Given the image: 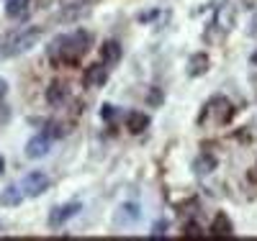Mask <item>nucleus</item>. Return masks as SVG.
I'll return each mask as SVG.
<instances>
[{"instance_id": "nucleus-1", "label": "nucleus", "mask_w": 257, "mask_h": 241, "mask_svg": "<svg viewBox=\"0 0 257 241\" xmlns=\"http://www.w3.org/2000/svg\"><path fill=\"white\" fill-rule=\"evenodd\" d=\"M90 41L93 36L88 31H75L70 36H57L52 44H49V49L47 54L54 59V62H77L85 52L90 49Z\"/></svg>"}, {"instance_id": "nucleus-2", "label": "nucleus", "mask_w": 257, "mask_h": 241, "mask_svg": "<svg viewBox=\"0 0 257 241\" xmlns=\"http://www.w3.org/2000/svg\"><path fill=\"white\" fill-rule=\"evenodd\" d=\"M41 36H44V29H39V26L21 29V31H16L13 36L6 39V44H3V49H0V54H3L6 59H13V57H18V54L29 52L31 47H36V41H39Z\"/></svg>"}, {"instance_id": "nucleus-3", "label": "nucleus", "mask_w": 257, "mask_h": 241, "mask_svg": "<svg viewBox=\"0 0 257 241\" xmlns=\"http://www.w3.org/2000/svg\"><path fill=\"white\" fill-rule=\"evenodd\" d=\"M21 190H24V195H29V198H39V195H44L49 190V177L44 172H29L24 180H21Z\"/></svg>"}, {"instance_id": "nucleus-4", "label": "nucleus", "mask_w": 257, "mask_h": 241, "mask_svg": "<svg viewBox=\"0 0 257 241\" xmlns=\"http://www.w3.org/2000/svg\"><path fill=\"white\" fill-rule=\"evenodd\" d=\"M80 203H67V205H57V208H52V213H49V226L52 228H59V226H64L70 221V218H75L77 213H80Z\"/></svg>"}, {"instance_id": "nucleus-5", "label": "nucleus", "mask_w": 257, "mask_h": 241, "mask_svg": "<svg viewBox=\"0 0 257 241\" xmlns=\"http://www.w3.org/2000/svg\"><path fill=\"white\" fill-rule=\"evenodd\" d=\"M49 146H52V139H49L47 134H39V136H34V139L26 144V157H29V159L47 157V154H49Z\"/></svg>"}, {"instance_id": "nucleus-6", "label": "nucleus", "mask_w": 257, "mask_h": 241, "mask_svg": "<svg viewBox=\"0 0 257 241\" xmlns=\"http://www.w3.org/2000/svg\"><path fill=\"white\" fill-rule=\"evenodd\" d=\"M234 24H237V11H234L229 3H221L216 8V18H213V26L221 31H231Z\"/></svg>"}, {"instance_id": "nucleus-7", "label": "nucleus", "mask_w": 257, "mask_h": 241, "mask_svg": "<svg viewBox=\"0 0 257 241\" xmlns=\"http://www.w3.org/2000/svg\"><path fill=\"white\" fill-rule=\"evenodd\" d=\"M108 80V64H90L85 70V85L88 87H103Z\"/></svg>"}, {"instance_id": "nucleus-8", "label": "nucleus", "mask_w": 257, "mask_h": 241, "mask_svg": "<svg viewBox=\"0 0 257 241\" xmlns=\"http://www.w3.org/2000/svg\"><path fill=\"white\" fill-rule=\"evenodd\" d=\"M208 231H211L213 238H231L234 236V226H231L226 213H216V218H213V223H211Z\"/></svg>"}, {"instance_id": "nucleus-9", "label": "nucleus", "mask_w": 257, "mask_h": 241, "mask_svg": "<svg viewBox=\"0 0 257 241\" xmlns=\"http://www.w3.org/2000/svg\"><path fill=\"white\" fill-rule=\"evenodd\" d=\"M206 108H208V111H211L213 116H216V121H219V123H226V121L234 116V108H231V103H229L226 98H213Z\"/></svg>"}, {"instance_id": "nucleus-10", "label": "nucleus", "mask_w": 257, "mask_h": 241, "mask_svg": "<svg viewBox=\"0 0 257 241\" xmlns=\"http://www.w3.org/2000/svg\"><path fill=\"white\" fill-rule=\"evenodd\" d=\"M208 67H211V59H208V54H203V52L193 54V57L188 59V75H190V77H203V75L208 72Z\"/></svg>"}, {"instance_id": "nucleus-11", "label": "nucleus", "mask_w": 257, "mask_h": 241, "mask_svg": "<svg viewBox=\"0 0 257 241\" xmlns=\"http://www.w3.org/2000/svg\"><path fill=\"white\" fill-rule=\"evenodd\" d=\"M100 57H103V62L108 64V67L118 64L121 62V44L118 41H105L100 47Z\"/></svg>"}, {"instance_id": "nucleus-12", "label": "nucleus", "mask_w": 257, "mask_h": 241, "mask_svg": "<svg viewBox=\"0 0 257 241\" xmlns=\"http://www.w3.org/2000/svg\"><path fill=\"white\" fill-rule=\"evenodd\" d=\"M126 128L132 131V134H142L144 128H149V116L142 113V111H132L126 116Z\"/></svg>"}, {"instance_id": "nucleus-13", "label": "nucleus", "mask_w": 257, "mask_h": 241, "mask_svg": "<svg viewBox=\"0 0 257 241\" xmlns=\"http://www.w3.org/2000/svg\"><path fill=\"white\" fill-rule=\"evenodd\" d=\"M21 200H24V190H21V185H8L3 192H0V205H6V208H13Z\"/></svg>"}, {"instance_id": "nucleus-14", "label": "nucleus", "mask_w": 257, "mask_h": 241, "mask_svg": "<svg viewBox=\"0 0 257 241\" xmlns=\"http://www.w3.org/2000/svg\"><path fill=\"white\" fill-rule=\"evenodd\" d=\"M64 98H67V87H64L62 82H52L47 87V103L49 105H62Z\"/></svg>"}, {"instance_id": "nucleus-15", "label": "nucleus", "mask_w": 257, "mask_h": 241, "mask_svg": "<svg viewBox=\"0 0 257 241\" xmlns=\"http://www.w3.org/2000/svg\"><path fill=\"white\" fill-rule=\"evenodd\" d=\"M193 169H196V174H211L213 169H216V157L201 154L196 162H193Z\"/></svg>"}, {"instance_id": "nucleus-16", "label": "nucleus", "mask_w": 257, "mask_h": 241, "mask_svg": "<svg viewBox=\"0 0 257 241\" xmlns=\"http://www.w3.org/2000/svg\"><path fill=\"white\" fill-rule=\"evenodd\" d=\"M29 11V0H6V13L11 18H21Z\"/></svg>"}, {"instance_id": "nucleus-17", "label": "nucleus", "mask_w": 257, "mask_h": 241, "mask_svg": "<svg viewBox=\"0 0 257 241\" xmlns=\"http://www.w3.org/2000/svg\"><path fill=\"white\" fill-rule=\"evenodd\" d=\"M47 131H44V134L49 136V139H62L64 134H67V128H64L62 123H57V121H49L47 126H44Z\"/></svg>"}, {"instance_id": "nucleus-18", "label": "nucleus", "mask_w": 257, "mask_h": 241, "mask_svg": "<svg viewBox=\"0 0 257 241\" xmlns=\"http://www.w3.org/2000/svg\"><path fill=\"white\" fill-rule=\"evenodd\" d=\"M147 103H149V105H162V93H160V87H149Z\"/></svg>"}, {"instance_id": "nucleus-19", "label": "nucleus", "mask_w": 257, "mask_h": 241, "mask_svg": "<svg viewBox=\"0 0 257 241\" xmlns=\"http://www.w3.org/2000/svg\"><path fill=\"white\" fill-rule=\"evenodd\" d=\"M100 118H103V121H113V118H116V105L105 103V105L100 108Z\"/></svg>"}, {"instance_id": "nucleus-20", "label": "nucleus", "mask_w": 257, "mask_h": 241, "mask_svg": "<svg viewBox=\"0 0 257 241\" xmlns=\"http://www.w3.org/2000/svg\"><path fill=\"white\" fill-rule=\"evenodd\" d=\"M183 233H185V236H193V238H198V236H203V233H201V226H198V223H185Z\"/></svg>"}, {"instance_id": "nucleus-21", "label": "nucleus", "mask_w": 257, "mask_h": 241, "mask_svg": "<svg viewBox=\"0 0 257 241\" xmlns=\"http://www.w3.org/2000/svg\"><path fill=\"white\" fill-rule=\"evenodd\" d=\"M247 34L249 36H257V11L252 13V18H249V26H247Z\"/></svg>"}, {"instance_id": "nucleus-22", "label": "nucleus", "mask_w": 257, "mask_h": 241, "mask_svg": "<svg viewBox=\"0 0 257 241\" xmlns=\"http://www.w3.org/2000/svg\"><path fill=\"white\" fill-rule=\"evenodd\" d=\"M162 236H165V223L160 221V223L155 226V231H152V238H162Z\"/></svg>"}, {"instance_id": "nucleus-23", "label": "nucleus", "mask_w": 257, "mask_h": 241, "mask_svg": "<svg viewBox=\"0 0 257 241\" xmlns=\"http://www.w3.org/2000/svg\"><path fill=\"white\" fill-rule=\"evenodd\" d=\"M6 93H8V82H6L3 77H0V100L6 98Z\"/></svg>"}, {"instance_id": "nucleus-24", "label": "nucleus", "mask_w": 257, "mask_h": 241, "mask_svg": "<svg viewBox=\"0 0 257 241\" xmlns=\"http://www.w3.org/2000/svg\"><path fill=\"white\" fill-rule=\"evenodd\" d=\"M3 167H6V159H3V157H0V172H3Z\"/></svg>"}, {"instance_id": "nucleus-25", "label": "nucleus", "mask_w": 257, "mask_h": 241, "mask_svg": "<svg viewBox=\"0 0 257 241\" xmlns=\"http://www.w3.org/2000/svg\"><path fill=\"white\" fill-rule=\"evenodd\" d=\"M252 64H254V67H257V52L252 54Z\"/></svg>"}]
</instances>
